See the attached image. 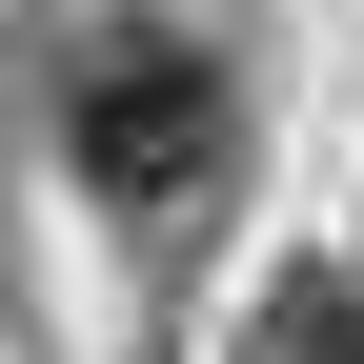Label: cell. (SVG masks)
Returning <instances> with one entry per match:
<instances>
[{"instance_id":"obj_1","label":"cell","mask_w":364,"mask_h":364,"mask_svg":"<svg viewBox=\"0 0 364 364\" xmlns=\"http://www.w3.org/2000/svg\"><path fill=\"white\" fill-rule=\"evenodd\" d=\"M61 142H81L102 203L182 223V203L223 182V142H243V122H223V41H203V21H102L81 81H61Z\"/></svg>"},{"instance_id":"obj_2","label":"cell","mask_w":364,"mask_h":364,"mask_svg":"<svg viewBox=\"0 0 364 364\" xmlns=\"http://www.w3.org/2000/svg\"><path fill=\"white\" fill-rule=\"evenodd\" d=\"M243 364H364V304H344V284H263Z\"/></svg>"}]
</instances>
